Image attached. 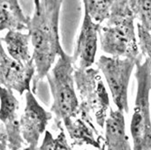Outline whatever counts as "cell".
Masks as SVG:
<instances>
[{
  "label": "cell",
  "instance_id": "1",
  "mask_svg": "<svg viewBox=\"0 0 151 150\" xmlns=\"http://www.w3.org/2000/svg\"><path fill=\"white\" fill-rule=\"evenodd\" d=\"M62 0H41L40 6L35 9L28 24V34L33 46V60L35 64V75L33 80V91L37 83L47 76L57 56L64 52L59 34Z\"/></svg>",
  "mask_w": 151,
  "mask_h": 150
},
{
  "label": "cell",
  "instance_id": "16",
  "mask_svg": "<svg viewBox=\"0 0 151 150\" xmlns=\"http://www.w3.org/2000/svg\"><path fill=\"white\" fill-rule=\"evenodd\" d=\"M129 5L139 24L151 32V0H129Z\"/></svg>",
  "mask_w": 151,
  "mask_h": 150
},
{
  "label": "cell",
  "instance_id": "7",
  "mask_svg": "<svg viewBox=\"0 0 151 150\" xmlns=\"http://www.w3.org/2000/svg\"><path fill=\"white\" fill-rule=\"evenodd\" d=\"M35 64L17 62L0 47V83L1 86L17 91L20 95L31 90V83L35 75Z\"/></svg>",
  "mask_w": 151,
  "mask_h": 150
},
{
  "label": "cell",
  "instance_id": "20",
  "mask_svg": "<svg viewBox=\"0 0 151 150\" xmlns=\"http://www.w3.org/2000/svg\"><path fill=\"white\" fill-rule=\"evenodd\" d=\"M8 149V139L5 128L1 125L0 128V150H7Z\"/></svg>",
  "mask_w": 151,
  "mask_h": 150
},
{
  "label": "cell",
  "instance_id": "6",
  "mask_svg": "<svg viewBox=\"0 0 151 150\" xmlns=\"http://www.w3.org/2000/svg\"><path fill=\"white\" fill-rule=\"evenodd\" d=\"M140 60L102 55L96 62L111 90L117 110L124 113H128L129 110L128 90L131 74L137 62Z\"/></svg>",
  "mask_w": 151,
  "mask_h": 150
},
{
  "label": "cell",
  "instance_id": "10",
  "mask_svg": "<svg viewBox=\"0 0 151 150\" xmlns=\"http://www.w3.org/2000/svg\"><path fill=\"white\" fill-rule=\"evenodd\" d=\"M101 24L95 23L88 14L84 13L83 21L77 40L74 55L73 56L76 68L88 69L95 62L98 48V37Z\"/></svg>",
  "mask_w": 151,
  "mask_h": 150
},
{
  "label": "cell",
  "instance_id": "5",
  "mask_svg": "<svg viewBox=\"0 0 151 150\" xmlns=\"http://www.w3.org/2000/svg\"><path fill=\"white\" fill-rule=\"evenodd\" d=\"M99 71L93 68H75L74 80L80 98V108L93 116L97 125L103 128L111 102Z\"/></svg>",
  "mask_w": 151,
  "mask_h": 150
},
{
  "label": "cell",
  "instance_id": "2",
  "mask_svg": "<svg viewBox=\"0 0 151 150\" xmlns=\"http://www.w3.org/2000/svg\"><path fill=\"white\" fill-rule=\"evenodd\" d=\"M135 19L129 0H114L106 24L99 31L101 50L111 56L140 60Z\"/></svg>",
  "mask_w": 151,
  "mask_h": 150
},
{
  "label": "cell",
  "instance_id": "11",
  "mask_svg": "<svg viewBox=\"0 0 151 150\" xmlns=\"http://www.w3.org/2000/svg\"><path fill=\"white\" fill-rule=\"evenodd\" d=\"M68 135L73 142V146H91L92 147L103 150L104 140L96 128L92 118H83L79 115L66 119L63 122Z\"/></svg>",
  "mask_w": 151,
  "mask_h": 150
},
{
  "label": "cell",
  "instance_id": "17",
  "mask_svg": "<svg viewBox=\"0 0 151 150\" xmlns=\"http://www.w3.org/2000/svg\"><path fill=\"white\" fill-rule=\"evenodd\" d=\"M137 29H138L139 46L141 54L142 56L146 57L151 65V33L146 30L139 23L137 24Z\"/></svg>",
  "mask_w": 151,
  "mask_h": 150
},
{
  "label": "cell",
  "instance_id": "8",
  "mask_svg": "<svg viewBox=\"0 0 151 150\" xmlns=\"http://www.w3.org/2000/svg\"><path fill=\"white\" fill-rule=\"evenodd\" d=\"M52 117V113L40 105L32 90L25 92V107L20 117V124L22 136L27 145L37 147L41 135L46 131Z\"/></svg>",
  "mask_w": 151,
  "mask_h": 150
},
{
  "label": "cell",
  "instance_id": "4",
  "mask_svg": "<svg viewBox=\"0 0 151 150\" xmlns=\"http://www.w3.org/2000/svg\"><path fill=\"white\" fill-rule=\"evenodd\" d=\"M137 94L130 121L133 150H151V65L145 59L136 64Z\"/></svg>",
  "mask_w": 151,
  "mask_h": 150
},
{
  "label": "cell",
  "instance_id": "22",
  "mask_svg": "<svg viewBox=\"0 0 151 150\" xmlns=\"http://www.w3.org/2000/svg\"><path fill=\"white\" fill-rule=\"evenodd\" d=\"M23 150H38V147H33V146H28L27 147L24 148Z\"/></svg>",
  "mask_w": 151,
  "mask_h": 150
},
{
  "label": "cell",
  "instance_id": "21",
  "mask_svg": "<svg viewBox=\"0 0 151 150\" xmlns=\"http://www.w3.org/2000/svg\"><path fill=\"white\" fill-rule=\"evenodd\" d=\"M34 3H35V9H37L40 6L41 0H34Z\"/></svg>",
  "mask_w": 151,
  "mask_h": 150
},
{
  "label": "cell",
  "instance_id": "9",
  "mask_svg": "<svg viewBox=\"0 0 151 150\" xmlns=\"http://www.w3.org/2000/svg\"><path fill=\"white\" fill-rule=\"evenodd\" d=\"M0 119L7 135L8 150H20L26 143L22 136L18 117L19 102L13 90L3 86L0 88Z\"/></svg>",
  "mask_w": 151,
  "mask_h": 150
},
{
  "label": "cell",
  "instance_id": "19",
  "mask_svg": "<svg viewBox=\"0 0 151 150\" xmlns=\"http://www.w3.org/2000/svg\"><path fill=\"white\" fill-rule=\"evenodd\" d=\"M38 150H57L55 138L52 137L51 132L45 131L44 140L40 147H38Z\"/></svg>",
  "mask_w": 151,
  "mask_h": 150
},
{
  "label": "cell",
  "instance_id": "3",
  "mask_svg": "<svg viewBox=\"0 0 151 150\" xmlns=\"http://www.w3.org/2000/svg\"><path fill=\"white\" fill-rule=\"evenodd\" d=\"M74 67L73 56L63 52L46 76L52 98L51 111L55 116L56 125L75 117L79 111L80 100L74 89Z\"/></svg>",
  "mask_w": 151,
  "mask_h": 150
},
{
  "label": "cell",
  "instance_id": "15",
  "mask_svg": "<svg viewBox=\"0 0 151 150\" xmlns=\"http://www.w3.org/2000/svg\"><path fill=\"white\" fill-rule=\"evenodd\" d=\"M84 5V13L99 24L107 20L109 17L114 0H82Z\"/></svg>",
  "mask_w": 151,
  "mask_h": 150
},
{
  "label": "cell",
  "instance_id": "18",
  "mask_svg": "<svg viewBox=\"0 0 151 150\" xmlns=\"http://www.w3.org/2000/svg\"><path fill=\"white\" fill-rule=\"evenodd\" d=\"M60 124H57V127L59 128V133L57 135V137L55 138L56 140V146H57V150H73V147L69 145L67 141L66 135L64 133V130Z\"/></svg>",
  "mask_w": 151,
  "mask_h": 150
},
{
  "label": "cell",
  "instance_id": "12",
  "mask_svg": "<svg viewBox=\"0 0 151 150\" xmlns=\"http://www.w3.org/2000/svg\"><path fill=\"white\" fill-rule=\"evenodd\" d=\"M103 150H132L126 132L124 112L111 108L105 123Z\"/></svg>",
  "mask_w": 151,
  "mask_h": 150
},
{
  "label": "cell",
  "instance_id": "14",
  "mask_svg": "<svg viewBox=\"0 0 151 150\" xmlns=\"http://www.w3.org/2000/svg\"><path fill=\"white\" fill-rule=\"evenodd\" d=\"M1 42L6 46L7 54L17 62L28 63L33 60V54L30 52L31 37L29 34H24L20 31H8L1 38Z\"/></svg>",
  "mask_w": 151,
  "mask_h": 150
},
{
  "label": "cell",
  "instance_id": "13",
  "mask_svg": "<svg viewBox=\"0 0 151 150\" xmlns=\"http://www.w3.org/2000/svg\"><path fill=\"white\" fill-rule=\"evenodd\" d=\"M0 31L28 29L30 17L24 16L18 0H0Z\"/></svg>",
  "mask_w": 151,
  "mask_h": 150
}]
</instances>
